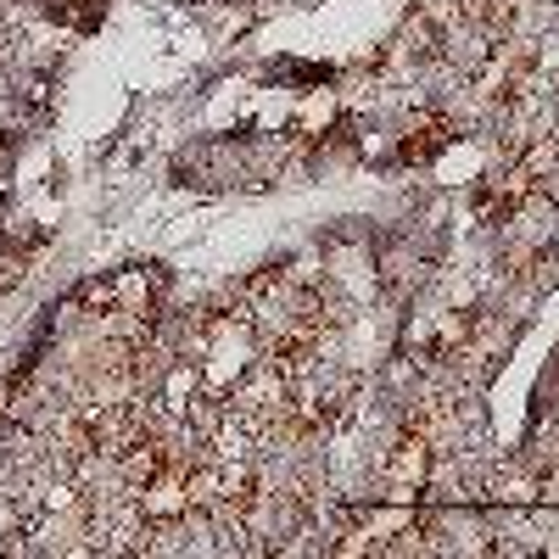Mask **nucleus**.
Returning <instances> with one entry per match:
<instances>
[{
    "instance_id": "f257e3e1",
    "label": "nucleus",
    "mask_w": 559,
    "mask_h": 559,
    "mask_svg": "<svg viewBox=\"0 0 559 559\" xmlns=\"http://www.w3.org/2000/svg\"><path fill=\"white\" fill-rule=\"evenodd\" d=\"M23 274H28V263H23L17 252H0V292H12V286H23Z\"/></svg>"
}]
</instances>
